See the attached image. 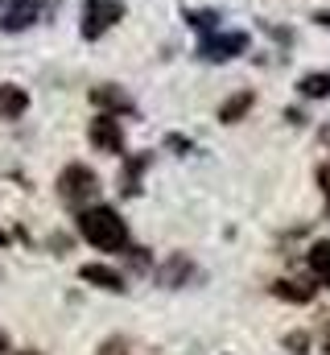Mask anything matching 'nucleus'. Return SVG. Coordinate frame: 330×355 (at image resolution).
I'll return each mask as SVG.
<instances>
[{"label": "nucleus", "mask_w": 330, "mask_h": 355, "mask_svg": "<svg viewBox=\"0 0 330 355\" xmlns=\"http://www.w3.org/2000/svg\"><path fill=\"white\" fill-rule=\"evenodd\" d=\"M79 232L87 244H95L99 252H124L128 248V223L120 219L116 207H87L79 215Z\"/></svg>", "instance_id": "nucleus-1"}, {"label": "nucleus", "mask_w": 330, "mask_h": 355, "mask_svg": "<svg viewBox=\"0 0 330 355\" xmlns=\"http://www.w3.org/2000/svg\"><path fill=\"white\" fill-rule=\"evenodd\" d=\"M58 190H62V198L71 207H82V202H91L99 194V178L91 174L87 166H67L62 178H58Z\"/></svg>", "instance_id": "nucleus-2"}, {"label": "nucleus", "mask_w": 330, "mask_h": 355, "mask_svg": "<svg viewBox=\"0 0 330 355\" xmlns=\"http://www.w3.org/2000/svg\"><path fill=\"white\" fill-rule=\"evenodd\" d=\"M120 17H124L120 0H87V12H82V33H87V37H99V33H103V29H112Z\"/></svg>", "instance_id": "nucleus-3"}, {"label": "nucleus", "mask_w": 330, "mask_h": 355, "mask_svg": "<svg viewBox=\"0 0 330 355\" xmlns=\"http://www.w3.org/2000/svg\"><path fill=\"white\" fill-rule=\"evenodd\" d=\"M244 50H248V33H219V37L202 42V58H211V62H227Z\"/></svg>", "instance_id": "nucleus-4"}, {"label": "nucleus", "mask_w": 330, "mask_h": 355, "mask_svg": "<svg viewBox=\"0 0 330 355\" xmlns=\"http://www.w3.org/2000/svg\"><path fill=\"white\" fill-rule=\"evenodd\" d=\"M91 141H95V149H103V153H120V149H124V132H120V124H116L112 116H99V120L91 124Z\"/></svg>", "instance_id": "nucleus-5"}, {"label": "nucleus", "mask_w": 330, "mask_h": 355, "mask_svg": "<svg viewBox=\"0 0 330 355\" xmlns=\"http://www.w3.org/2000/svg\"><path fill=\"white\" fill-rule=\"evenodd\" d=\"M37 21V0H17L4 17H0V25L8 29V33H21V29H29Z\"/></svg>", "instance_id": "nucleus-6"}, {"label": "nucleus", "mask_w": 330, "mask_h": 355, "mask_svg": "<svg viewBox=\"0 0 330 355\" xmlns=\"http://www.w3.org/2000/svg\"><path fill=\"white\" fill-rule=\"evenodd\" d=\"M29 107V95L17 87V83H4L0 87V120H21Z\"/></svg>", "instance_id": "nucleus-7"}, {"label": "nucleus", "mask_w": 330, "mask_h": 355, "mask_svg": "<svg viewBox=\"0 0 330 355\" xmlns=\"http://www.w3.org/2000/svg\"><path fill=\"white\" fill-rule=\"evenodd\" d=\"M82 281H91V285H99V289H112V293L124 289V277L107 265H82Z\"/></svg>", "instance_id": "nucleus-8"}, {"label": "nucleus", "mask_w": 330, "mask_h": 355, "mask_svg": "<svg viewBox=\"0 0 330 355\" xmlns=\"http://www.w3.org/2000/svg\"><path fill=\"white\" fill-rule=\"evenodd\" d=\"M91 99H95L99 107H116V112H132V99H128L124 91H116V87H95V91H91Z\"/></svg>", "instance_id": "nucleus-9"}, {"label": "nucleus", "mask_w": 330, "mask_h": 355, "mask_svg": "<svg viewBox=\"0 0 330 355\" xmlns=\"http://www.w3.org/2000/svg\"><path fill=\"white\" fill-rule=\"evenodd\" d=\"M310 268H314V277H318L322 285H330V240H318V244H314Z\"/></svg>", "instance_id": "nucleus-10"}, {"label": "nucleus", "mask_w": 330, "mask_h": 355, "mask_svg": "<svg viewBox=\"0 0 330 355\" xmlns=\"http://www.w3.org/2000/svg\"><path fill=\"white\" fill-rule=\"evenodd\" d=\"M248 107H252V95L244 91V95H236V99H227L219 116H223V124H232V120H240V116H244Z\"/></svg>", "instance_id": "nucleus-11"}, {"label": "nucleus", "mask_w": 330, "mask_h": 355, "mask_svg": "<svg viewBox=\"0 0 330 355\" xmlns=\"http://www.w3.org/2000/svg\"><path fill=\"white\" fill-rule=\"evenodd\" d=\"M277 297H289V302H310L314 289L310 285H293V281H277Z\"/></svg>", "instance_id": "nucleus-12"}, {"label": "nucleus", "mask_w": 330, "mask_h": 355, "mask_svg": "<svg viewBox=\"0 0 330 355\" xmlns=\"http://www.w3.org/2000/svg\"><path fill=\"white\" fill-rule=\"evenodd\" d=\"M302 91H306L310 99H322V95H330V75H306V79H302Z\"/></svg>", "instance_id": "nucleus-13"}, {"label": "nucleus", "mask_w": 330, "mask_h": 355, "mask_svg": "<svg viewBox=\"0 0 330 355\" xmlns=\"http://www.w3.org/2000/svg\"><path fill=\"white\" fill-rule=\"evenodd\" d=\"M194 29H215V12H194Z\"/></svg>", "instance_id": "nucleus-14"}, {"label": "nucleus", "mask_w": 330, "mask_h": 355, "mask_svg": "<svg viewBox=\"0 0 330 355\" xmlns=\"http://www.w3.org/2000/svg\"><path fill=\"white\" fill-rule=\"evenodd\" d=\"M99 355H124V343H120V339H112V343H107Z\"/></svg>", "instance_id": "nucleus-15"}, {"label": "nucleus", "mask_w": 330, "mask_h": 355, "mask_svg": "<svg viewBox=\"0 0 330 355\" xmlns=\"http://www.w3.org/2000/svg\"><path fill=\"white\" fill-rule=\"evenodd\" d=\"M289 347L302 355V352H306V335H289Z\"/></svg>", "instance_id": "nucleus-16"}, {"label": "nucleus", "mask_w": 330, "mask_h": 355, "mask_svg": "<svg viewBox=\"0 0 330 355\" xmlns=\"http://www.w3.org/2000/svg\"><path fill=\"white\" fill-rule=\"evenodd\" d=\"M8 352V335H4V331H0V355Z\"/></svg>", "instance_id": "nucleus-17"}, {"label": "nucleus", "mask_w": 330, "mask_h": 355, "mask_svg": "<svg viewBox=\"0 0 330 355\" xmlns=\"http://www.w3.org/2000/svg\"><path fill=\"white\" fill-rule=\"evenodd\" d=\"M21 355H37V352H21Z\"/></svg>", "instance_id": "nucleus-18"}, {"label": "nucleus", "mask_w": 330, "mask_h": 355, "mask_svg": "<svg viewBox=\"0 0 330 355\" xmlns=\"http://www.w3.org/2000/svg\"><path fill=\"white\" fill-rule=\"evenodd\" d=\"M327 352H330V335H327Z\"/></svg>", "instance_id": "nucleus-19"}, {"label": "nucleus", "mask_w": 330, "mask_h": 355, "mask_svg": "<svg viewBox=\"0 0 330 355\" xmlns=\"http://www.w3.org/2000/svg\"><path fill=\"white\" fill-rule=\"evenodd\" d=\"M0 248H4V236H0Z\"/></svg>", "instance_id": "nucleus-20"}]
</instances>
